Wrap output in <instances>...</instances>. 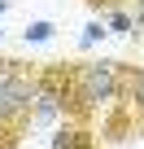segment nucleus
Segmentation results:
<instances>
[{
    "label": "nucleus",
    "instance_id": "nucleus-1",
    "mask_svg": "<svg viewBox=\"0 0 144 149\" xmlns=\"http://www.w3.org/2000/svg\"><path fill=\"white\" fill-rule=\"evenodd\" d=\"M122 88V61H70V105L65 118L70 123H88L96 110H109L118 101Z\"/></svg>",
    "mask_w": 144,
    "mask_h": 149
},
{
    "label": "nucleus",
    "instance_id": "nucleus-2",
    "mask_svg": "<svg viewBox=\"0 0 144 149\" xmlns=\"http://www.w3.org/2000/svg\"><path fill=\"white\" fill-rule=\"evenodd\" d=\"M31 105H35V66L5 57L0 61V145L5 149H13L31 127Z\"/></svg>",
    "mask_w": 144,
    "mask_h": 149
},
{
    "label": "nucleus",
    "instance_id": "nucleus-3",
    "mask_svg": "<svg viewBox=\"0 0 144 149\" xmlns=\"http://www.w3.org/2000/svg\"><path fill=\"white\" fill-rule=\"evenodd\" d=\"M70 105V61H48L35 66V105H31V127L61 123Z\"/></svg>",
    "mask_w": 144,
    "mask_h": 149
},
{
    "label": "nucleus",
    "instance_id": "nucleus-4",
    "mask_svg": "<svg viewBox=\"0 0 144 149\" xmlns=\"http://www.w3.org/2000/svg\"><path fill=\"white\" fill-rule=\"evenodd\" d=\"M114 105H122V114L131 118V136H144V66L122 61V88Z\"/></svg>",
    "mask_w": 144,
    "mask_h": 149
},
{
    "label": "nucleus",
    "instance_id": "nucleus-5",
    "mask_svg": "<svg viewBox=\"0 0 144 149\" xmlns=\"http://www.w3.org/2000/svg\"><path fill=\"white\" fill-rule=\"evenodd\" d=\"M105 26H109L114 35H127V31L135 26V18H131L127 9H105Z\"/></svg>",
    "mask_w": 144,
    "mask_h": 149
},
{
    "label": "nucleus",
    "instance_id": "nucleus-6",
    "mask_svg": "<svg viewBox=\"0 0 144 149\" xmlns=\"http://www.w3.org/2000/svg\"><path fill=\"white\" fill-rule=\"evenodd\" d=\"M52 31H57V26L39 18V22H31V26L22 31V40H26V44H48V40H52Z\"/></svg>",
    "mask_w": 144,
    "mask_h": 149
},
{
    "label": "nucleus",
    "instance_id": "nucleus-7",
    "mask_svg": "<svg viewBox=\"0 0 144 149\" xmlns=\"http://www.w3.org/2000/svg\"><path fill=\"white\" fill-rule=\"evenodd\" d=\"M105 35H109L105 18H101V22H88V26H83V35H79V48H96V44H101Z\"/></svg>",
    "mask_w": 144,
    "mask_h": 149
},
{
    "label": "nucleus",
    "instance_id": "nucleus-8",
    "mask_svg": "<svg viewBox=\"0 0 144 149\" xmlns=\"http://www.w3.org/2000/svg\"><path fill=\"white\" fill-rule=\"evenodd\" d=\"M135 26H144V0H135Z\"/></svg>",
    "mask_w": 144,
    "mask_h": 149
},
{
    "label": "nucleus",
    "instance_id": "nucleus-9",
    "mask_svg": "<svg viewBox=\"0 0 144 149\" xmlns=\"http://www.w3.org/2000/svg\"><path fill=\"white\" fill-rule=\"evenodd\" d=\"M5 9H9V0H0V13H5Z\"/></svg>",
    "mask_w": 144,
    "mask_h": 149
},
{
    "label": "nucleus",
    "instance_id": "nucleus-10",
    "mask_svg": "<svg viewBox=\"0 0 144 149\" xmlns=\"http://www.w3.org/2000/svg\"><path fill=\"white\" fill-rule=\"evenodd\" d=\"M83 149H96V140H92V145H83Z\"/></svg>",
    "mask_w": 144,
    "mask_h": 149
},
{
    "label": "nucleus",
    "instance_id": "nucleus-11",
    "mask_svg": "<svg viewBox=\"0 0 144 149\" xmlns=\"http://www.w3.org/2000/svg\"><path fill=\"white\" fill-rule=\"evenodd\" d=\"M0 35H5V31H0Z\"/></svg>",
    "mask_w": 144,
    "mask_h": 149
},
{
    "label": "nucleus",
    "instance_id": "nucleus-12",
    "mask_svg": "<svg viewBox=\"0 0 144 149\" xmlns=\"http://www.w3.org/2000/svg\"><path fill=\"white\" fill-rule=\"evenodd\" d=\"M0 149H5V145H0Z\"/></svg>",
    "mask_w": 144,
    "mask_h": 149
}]
</instances>
